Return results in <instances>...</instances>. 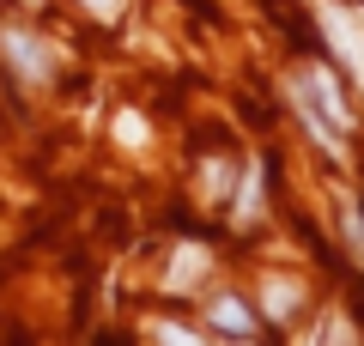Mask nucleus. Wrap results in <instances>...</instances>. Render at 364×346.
<instances>
[{
  "label": "nucleus",
  "instance_id": "20e7f679",
  "mask_svg": "<svg viewBox=\"0 0 364 346\" xmlns=\"http://www.w3.org/2000/svg\"><path fill=\"white\" fill-rule=\"evenodd\" d=\"M200 273H207V249H200V243H182L176 261H170V273H164V285H170V292H182V285H195Z\"/></svg>",
  "mask_w": 364,
  "mask_h": 346
},
{
  "label": "nucleus",
  "instance_id": "6e6552de",
  "mask_svg": "<svg viewBox=\"0 0 364 346\" xmlns=\"http://www.w3.org/2000/svg\"><path fill=\"white\" fill-rule=\"evenodd\" d=\"M116 140H122V146H140V140H146V122H140L134 110H128V115H116Z\"/></svg>",
  "mask_w": 364,
  "mask_h": 346
},
{
  "label": "nucleus",
  "instance_id": "39448f33",
  "mask_svg": "<svg viewBox=\"0 0 364 346\" xmlns=\"http://www.w3.org/2000/svg\"><path fill=\"white\" fill-rule=\"evenodd\" d=\"M213 322H219L225 334H237V340H249V334H255V316H249L243 298H213Z\"/></svg>",
  "mask_w": 364,
  "mask_h": 346
},
{
  "label": "nucleus",
  "instance_id": "f03ea898",
  "mask_svg": "<svg viewBox=\"0 0 364 346\" xmlns=\"http://www.w3.org/2000/svg\"><path fill=\"white\" fill-rule=\"evenodd\" d=\"M316 25H322L328 49L346 61V73L364 85V13H346V6H334V0H316Z\"/></svg>",
  "mask_w": 364,
  "mask_h": 346
},
{
  "label": "nucleus",
  "instance_id": "f257e3e1",
  "mask_svg": "<svg viewBox=\"0 0 364 346\" xmlns=\"http://www.w3.org/2000/svg\"><path fill=\"white\" fill-rule=\"evenodd\" d=\"M291 103H298V122L328 146V152L346 146V122L352 115H346V98H340V85H334L328 67H310V73L291 79Z\"/></svg>",
  "mask_w": 364,
  "mask_h": 346
},
{
  "label": "nucleus",
  "instance_id": "7ed1b4c3",
  "mask_svg": "<svg viewBox=\"0 0 364 346\" xmlns=\"http://www.w3.org/2000/svg\"><path fill=\"white\" fill-rule=\"evenodd\" d=\"M0 55H6V61H13V73L31 79V85L55 73V49L37 37V31H25V25H0Z\"/></svg>",
  "mask_w": 364,
  "mask_h": 346
},
{
  "label": "nucleus",
  "instance_id": "0eeeda50",
  "mask_svg": "<svg viewBox=\"0 0 364 346\" xmlns=\"http://www.w3.org/2000/svg\"><path fill=\"white\" fill-rule=\"evenodd\" d=\"M261 298H267V316H291V310H298V285L291 280H267Z\"/></svg>",
  "mask_w": 364,
  "mask_h": 346
},
{
  "label": "nucleus",
  "instance_id": "423d86ee",
  "mask_svg": "<svg viewBox=\"0 0 364 346\" xmlns=\"http://www.w3.org/2000/svg\"><path fill=\"white\" fill-rule=\"evenodd\" d=\"M261 213V164L249 158V170H243V182H237V206H231V219L237 225H249V219Z\"/></svg>",
  "mask_w": 364,
  "mask_h": 346
},
{
  "label": "nucleus",
  "instance_id": "1a4fd4ad",
  "mask_svg": "<svg viewBox=\"0 0 364 346\" xmlns=\"http://www.w3.org/2000/svg\"><path fill=\"white\" fill-rule=\"evenodd\" d=\"M152 340H195V328H176V322H152Z\"/></svg>",
  "mask_w": 364,
  "mask_h": 346
},
{
  "label": "nucleus",
  "instance_id": "9d476101",
  "mask_svg": "<svg viewBox=\"0 0 364 346\" xmlns=\"http://www.w3.org/2000/svg\"><path fill=\"white\" fill-rule=\"evenodd\" d=\"M85 6H91L97 19H116V13H122V0H85Z\"/></svg>",
  "mask_w": 364,
  "mask_h": 346
}]
</instances>
